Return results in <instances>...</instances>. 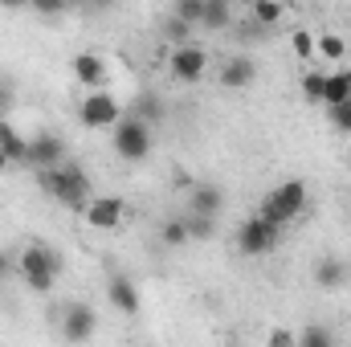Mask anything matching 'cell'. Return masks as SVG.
<instances>
[{
  "label": "cell",
  "instance_id": "obj_1",
  "mask_svg": "<svg viewBox=\"0 0 351 347\" xmlns=\"http://www.w3.org/2000/svg\"><path fill=\"white\" fill-rule=\"evenodd\" d=\"M16 270H21V278H25L29 290L49 294L53 282H58V274H62V258H58L53 246H25L21 258H16Z\"/></svg>",
  "mask_w": 351,
  "mask_h": 347
},
{
  "label": "cell",
  "instance_id": "obj_2",
  "mask_svg": "<svg viewBox=\"0 0 351 347\" xmlns=\"http://www.w3.org/2000/svg\"><path fill=\"white\" fill-rule=\"evenodd\" d=\"M110 143L123 164H143L152 156V123H143L139 115H123L110 127Z\"/></svg>",
  "mask_w": 351,
  "mask_h": 347
},
{
  "label": "cell",
  "instance_id": "obj_3",
  "mask_svg": "<svg viewBox=\"0 0 351 347\" xmlns=\"http://www.w3.org/2000/svg\"><path fill=\"white\" fill-rule=\"evenodd\" d=\"M262 213L265 221H274V225H290V221H298L302 213H306V184L302 180H282L278 188H269L262 196Z\"/></svg>",
  "mask_w": 351,
  "mask_h": 347
},
{
  "label": "cell",
  "instance_id": "obj_4",
  "mask_svg": "<svg viewBox=\"0 0 351 347\" xmlns=\"http://www.w3.org/2000/svg\"><path fill=\"white\" fill-rule=\"evenodd\" d=\"M278 241H282V225L265 221L262 213L245 217L241 229H237V250H241L245 258H265V254H274Z\"/></svg>",
  "mask_w": 351,
  "mask_h": 347
},
{
  "label": "cell",
  "instance_id": "obj_5",
  "mask_svg": "<svg viewBox=\"0 0 351 347\" xmlns=\"http://www.w3.org/2000/svg\"><path fill=\"white\" fill-rule=\"evenodd\" d=\"M123 119V106L110 90H86V98L78 102V123L86 131H102V127H114Z\"/></svg>",
  "mask_w": 351,
  "mask_h": 347
},
{
  "label": "cell",
  "instance_id": "obj_6",
  "mask_svg": "<svg viewBox=\"0 0 351 347\" xmlns=\"http://www.w3.org/2000/svg\"><path fill=\"white\" fill-rule=\"evenodd\" d=\"M168 74H172V82H184V86H192V82H200L204 74H208V49H200V45H172V53H168Z\"/></svg>",
  "mask_w": 351,
  "mask_h": 347
},
{
  "label": "cell",
  "instance_id": "obj_7",
  "mask_svg": "<svg viewBox=\"0 0 351 347\" xmlns=\"http://www.w3.org/2000/svg\"><path fill=\"white\" fill-rule=\"evenodd\" d=\"M82 217H86L90 229H119L123 225V217H127V200L123 196H90V204L82 208Z\"/></svg>",
  "mask_w": 351,
  "mask_h": 347
},
{
  "label": "cell",
  "instance_id": "obj_8",
  "mask_svg": "<svg viewBox=\"0 0 351 347\" xmlns=\"http://www.w3.org/2000/svg\"><path fill=\"white\" fill-rule=\"evenodd\" d=\"M53 200L66 204V208H74V213H82L90 204V176L78 164H62V188H58Z\"/></svg>",
  "mask_w": 351,
  "mask_h": 347
},
{
  "label": "cell",
  "instance_id": "obj_9",
  "mask_svg": "<svg viewBox=\"0 0 351 347\" xmlns=\"http://www.w3.org/2000/svg\"><path fill=\"white\" fill-rule=\"evenodd\" d=\"M94 331H98L94 307H86V302H70V307L62 311V335H66L70 344H86V339H94Z\"/></svg>",
  "mask_w": 351,
  "mask_h": 347
},
{
  "label": "cell",
  "instance_id": "obj_10",
  "mask_svg": "<svg viewBox=\"0 0 351 347\" xmlns=\"http://www.w3.org/2000/svg\"><path fill=\"white\" fill-rule=\"evenodd\" d=\"M217 82L225 90H250L258 82V62L250 53H229L225 66H221V74H217Z\"/></svg>",
  "mask_w": 351,
  "mask_h": 347
},
{
  "label": "cell",
  "instance_id": "obj_11",
  "mask_svg": "<svg viewBox=\"0 0 351 347\" xmlns=\"http://www.w3.org/2000/svg\"><path fill=\"white\" fill-rule=\"evenodd\" d=\"M62 160H66V139H62V135H37V139H29L25 164L49 168V164H62Z\"/></svg>",
  "mask_w": 351,
  "mask_h": 347
},
{
  "label": "cell",
  "instance_id": "obj_12",
  "mask_svg": "<svg viewBox=\"0 0 351 347\" xmlns=\"http://www.w3.org/2000/svg\"><path fill=\"white\" fill-rule=\"evenodd\" d=\"M311 278H315V286H319V290H339V286H348L351 270H348V261H343V258L327 254V258H319V261H315Z\"/></svg>",
  "mask_w": 351,
  "mask_h": 347
},
{
  "label": "cell",
  "instance_id": "obj_13",
  "mask_svg": "<svg viewBox=\"0 0 351 347\" xmlns=\"http://www.w3.org/2000/svg\"><path fill=\"white\" fill-rule=\"evenodd\" d=\"M106 298H110V307H114L119 315H139V290H135L131 278L114 274V278L106 282Z\"/></svg>",
  "mask_w": 351,
  "mask_h": 347
},
{
  "label": "cell",
  "instance_id": "obj_14",
  "mask_svg": "<svg viewBox=\"0 0 351 347\" xmlns=\"http://www.w3.org/2000/svg\"><path fill=\"white\" fill-rule=\"evenodd\" d=\"M70 70H74V78H78V86L86 90H98L106 82V62L98 58V53H74V62H70Z\"/></svg>",
  "mask_w": 351,
  "mask_h": 347
},
{
  "label": "cell",
  "instance_id": "obj_15",
  "mask_svg": "<svg viewBox=\"0 0 351 347\" xmlns=\"http://www.w3.org/2000/svg\"><path fill=\"white\" fill-rule=\"evenodd\" d=\"M221 208H225V192H221V184H196V188H192L188 213H200V217H221Z\"/></svg>",
  "mask_w": 351,
  "mask_h": 347
},
{
  "label": "cell",
  "instance_id": "obj_16",
  "mask_svg": "<svg viewBox=\"0 0 351 347\" xmlns=\"http://www.w3.org/2000/svg\"><path fill=\"white\" fill-rule=\"evenodd\" d=\"M0 152L12 160V164H25V156H29V139L0 115Z\"/></svg>",
  "mask_w": 351,
  "mask_h": 347
},
{
  "label": "cell",
  "instance_id": "obj_17",
  "mask_svg": "<svg viewBox=\"0 0 351 347\" xmlns=\"http://www.w3.org/2000/svg\"><path fill=\"white\" fill-rule=\"evenodd\" d=\"M200 25H204L208 33H225V29L233 25V4H229V0H204Z\"/></svg>",
  "mask_w": 351,
  "mask_h": 347
},
{
  "label": "cell",
  "instance_id": "obj_18",
  "mask_svg": "<svg viewBox=\"0 0 351 347\" xmlns=\"http://www.w3.org/2000/svg\"><path fill=\"white\" fill-rule=\"evenodd\" d=\"M135 115L143 119V123H164L168 119V106H164V98L156 94V90H139V98H135Z\"/></svg>",
  "mask_w": 351,
  "mask_h": 347
},
{
  "label": "cell",
  "instance_id": "obj_19",
  "mask_svg": "<svg viewBox=\"0 0 351 347\" xmlns=\"http://www.w3.org/2000/svg\"><path fill=\"white\" fill-rule=\"evenodd\" d=\"M160 241H164V250H184V246L192 241L188 221H184V217H168V221L160 225Z\"/></svg>",
  "mask_w": 351,
  "mask_h": 347
},
{
  "label": "cell",
  "instance_id": "obj_20",
  "mask_svg": "<svg viewBox=\"0 0 351 347\" xmlns=\"http://www.w3.org/2000/svg\"><path fill=\"white\" fill-rule=\"evenodd\" d=\"M343 98H351V70L327 74V86H323V106H335Z\"/></svg>",
  "mask_w": 351,
  "mask_h": 347
},
{
  "label": "cell",
  "instance_id": "obj_21",
  "mask_svg": "<svg viewBox=\"0 0 351 347\" xmlns=\"http://www.w3.org/2000/svg\"><path fill=\"white\" fill-rule=\"evenodd\" d=\"M192 29H196V25H192V21H184V16H176V12L160 25V33H164V41H168V45H188V41H192Z\"/></svg>",
  "mask_w": 351,
  "mask_h": 347
},
{
  "label": "cell",
  "instance_id": "obj_22",
  "mask_svg": "<svg viewBox=\"0 0 351 347\" xmlns=\"http://www.w3.org/2000/svg\"><path fill=\"white\" fill-rule=\"evenodd\" d=\"M250 8H254V21L265 25V29H274V25L286 16V4H282V0H254Z\"/></svg>",
  "mask_w": 351,
  "mask_h": 347
},
{
  "label": "cell",
  "instance_id": "obj_23",
  "mask_svg": "<svg viewBox=\"0 0 351 347\" xmlns=\"http://www.w3.org/2000/svg\"><path fill=\"white\" fill-rule=\"evenodd\" d=\"M298 86H302V98H306V102H323V86H327V74H319V70H306V74L298 78Z\"/></svg>",
  "mask_w": 351,
  "mask_h": 347
},
{
  "label": "cell",
  "instance_id": "obj_24",
  "mask_svg": "<svg viewBox=\"0 0 351 347\" xmlns=\"http://www.w3.org/2000/svg\"><path fill=\"white\" fill-rule=\"evenodd\" d=\"M290 49H294L302 62H306V58H319V37H311L306 29H294V33H290Z\"/></svg>",
  "mask_w": 351,
  "mask_h": 347
},
{
  "label": "cell",
  "instance_id": "obj_25",
  "mask_svg": "<svg viewBox=\"0 0 351 347\" xmlns=\"http://www.w3.org/2000/svg\"><path fill=\"white\" fill-rule=\"evenodd\" d=\"M184 221H188V233H192V241H208V237L217 233V217H200V213H188Z\"/></svg>",
  "mask_w": 351,
  "mask_h": 347
},
{
  "label": "cell",
  "instance_id": "obj_26",
  "mask_svg": "<svg viewBox=\"0 0 351 347\" xmlns=\"http://www.w3.org/2000/svg\"><path fill=\"white\" fill-rule=\"evenodd\" d=\"M74 4H78V0H29V8H33L37 16H49V21H53V16H66Z\"/></svg>",
  "mask_w": 351,
  "mask_h": 347
},
{
  "label": "cell",
  "instance_id": "obj_27",
  "mask_svg": "<svg viewBox=\"0 0 351 347\" xmlns=\"http://www.w3.org/2000/svg\"><path fill=\"white\" fill-rule=\"evenodd\" d=\"M327 119H331V127H335L339 135H351V98L335 102V106H327Z\"/></svg>",
  "mask_w": 351,
  "mask_h": 347
},
{
  "label": "cell",
  "instance_id": "obj_28",
  "mask_svg": "<svg viewBox=\"0 0 351 347\" xmlns=\"http://www.w3.org/2000/svg\"><path fill=\"white\" fill-rule=\"evenodd\" d=\"M298 344L302 347H331L335 335H331L327 327H302V331H298Z\"/></svg>",
  "mask_w": 351,
  "mask_h": 347
},
{
  "label": "cell",
  "instance_id": "obj_29",
  "mask_svg": "<svg viewBox=\"0 0 351 347\" xmlns=\"http://www.w3.org/2000/svg\"><path fill=\"white\" fill-rule=\"evenodd\" d=\"M343 53H348V41H343V37H335V33L319 37V58H331V62H339Z\"/></svg>",
  "mask_w": 351,
  "mask_h": 347
},
{
  "label": "cell",
  "instance_id": "obj_30",
  "mask_svg": "<svg viewBox=\"0 0 351 347\" xmlns=\"http://www.w3.org/2000/svg\"><path fill=\"white\" fill-rule=\"evenodd\" d=\"M172 12H176V16H184V21H192V25H200L204 0H172Z\"/></svg>",
  "mask_w": 351,
  "mask_h": 347
},
{
  "label": "cell",
  "instance_id": "obj_31",
  "mask_svg": "<svg viewBox=\"0 0 351 347\" xmlns=\"http://www.w3.org/2000/svg\"><path fill=\"white\" fill-rule=\"evenodd\" d=\"M269 344L290 347V344H298V335H294V331H282V327H278V331H269Z\"/></svg>",
  "mask_w": 351,
  "mask_h": 347
},
{
  "label": "cell",
  "instance_id": "obj_32",
  "mask_svg": "<svg viewBox=\"0 0 351 347\" xmlns=\"http://www.w3.org/2000/svg\"><path fill=\"white\" fill-rule=\"evenodd\" d=\"M78 4H86V8H94V12H106V8H114L119 0H78Z\"/></svg>",
  "mask_w": 351,
  "mask_h": 347
},
{
  "label": "cell",
  "instance_id": "obj_33",
  "mask_svg": "<svg viewBox=\"0 0 351 347\" xmlns=\"http://www.w3.org/2000/svg\"><path fill=\"white\" fill-rule=\"evenodd\" d=\"M8 106H12V86H4V82H0V115H4Z\"/></svg>",
  "mask_w": 351,
  "mask_h": 347
},
{
  "label": "cell",
  "instance_id": "obj_34",
  "mask_svg": "<svg viewBox=\"0 0 351 347\" xmlns=\"http://www.w3.org/2000/svg\"><path fill=\"white\" fill-rule=\"evenodd\" d=\"M0 8H8V12H21V8H29V0H0Z\"/></svg>",
  "mask_w": 351,
  "mask_h": 347
},
{
  "label": "cell",
  "instance_id": "obj_35",
  "mask_svg": "<svg viewBox=\"0 0 351 347\" xmlns=\"http://www.w3.org/2000/svg\"><path fill=\"white\" fill-rule=\"evenodd\" d=\"M8 270H12V261H8V254H4V250H0V282L8 278Z\"/></svg>",
  "mask_w": 351,
  "mask_h": 347
},
{
  "label": "cell",
  "instance_id": "obj_36",
  "mask_svg": "<svg viewBox=\"0 0 351 347\" xmlns=\"http://www.w3.org/2000/svg\"><path fill=\"white\" fill-rule=\"evenodd\" d=\"M4 168H12V160H8V156L0 152V172H4Z\"/></svg>",
  "mask_w": 351,
  "mask_h": 347
},
{
  "label": "cell",
  "instance_id": "obj_37",
  "mask_svg": "<svg viewBox=\"0 0 351 347\" xmlns=\"http://www.w3.org/2000/svg\"><path fill=\"white\" fill-rule=\"evenodd\" d=\"M250 4H254V0H250Z\"/></svg>",
  "mask_w": 351,
  "mask_h": 347
},
{
  "label": "cell",
  "instance_id": "obj_38",
  "mask_svg": "<svg viewBox=\"0 0 351 347\" xmlns=\"http://www.w3.org/2000/svg\"><path fill=\"white\" fill-rule=\"evenodd\" d=\"M348 164H351V160H348Z\"/></svg>",
  "mask_w": 351,
  "mask_h": 347
}]
</instances>
